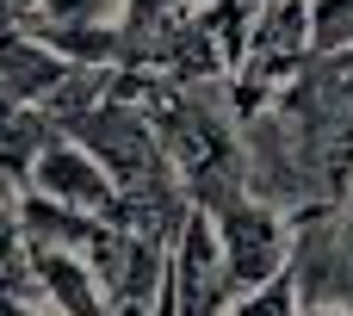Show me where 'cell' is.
<instances>
[{
    "mask_svg": "<svg viewBox=\"0 0 353 316\" xmlns=\"http://www.w3.org/2000/svg\"><path fill=\"white\" fill-rule=\"evenodd\" d=\"M25 192H37V199H50V205H68V211H81V217H118V186H112V174L74 143V137H50L37 155H31V168H25V180H19Z\"/></svg>",
    "mask_w": 353,
    "mask_h": 316,
    "instance_id": "cell-5",
    "label": "cell"
},
{
    "mask_svg": "<svg viewBox=\"0 0 353 316\" xmlns=\"http://www.w3.org/2000/svg\"><path fill=\"white\" fill-rule=\"evenodd\" d=\"M310 56H316V43H310V0H254L248 37H242V62L230 75L236 112H248L267 93H279Z\"/></svg>",
    "mask_w": 353,
    "mask_h": 316,
    "instance_id": "cell-2",
    "label": "cell"
},
{
    "mask_svg": "<svg viewBox=\"0 0 353 316\" xmlns=\"http://www.w3.org/2000/svg\"><path fill=\"white\" fill-rule=\"evenodd\" d=\"M223 316H304V292H298V273L285 267V273H273V279H261V286L236 292Z\"/></svg>",
    "mask_w": 353,
    "mask_h": 316,
    "instance_id": "cell-9",
    "label": "cell"
},
{
    "mask_svg": "<svg viewBox=\"0 0 353 316\" xmlns=\"http://www.w3.org/2000/svg\"><path fill=\"white\" fill-rule=\"evenodd\" d=\"M124 0H37L31 25L37 31H68V25H118Z\"/></svg>",
    "mask_w": 353,
    "mask_h": 316,
    "instance_id": "cell-10",
    "label": "cell"
},
{
    "mask_svg": "<svg viewBox=\"0 0 353 316\" xmlns=\"http://www.w3.org/2000/svg\"><path fill=\"white\" fill-rule=\"evenodd\" d=\"M205 217H211V230H217V248H223V267H230V286H236V292H248V286H261V279H273V273L292 267L298 224H292L279 205L254 199L248 186L230 192V199H217Z\"/></svg>",
    "mask_w": 353,
    "mask_h": 316,
    "instance_id": "cell-3",
    "label": "cell"
},
{
    "mask_svg": "<svg viewBox=\"0 0 353 316\" xmlns=\"http://www.w3.org/2000/svg\"><path fill=\"white\" fill-rule=\"evenodd\" d=\"M31 12H37V0H0V37H6V31H25Z\"/></svg>",
    "mask_w": 353,
    "mask_h": 316,
    "instance_id": "cell-13",
    "label": "cell"
},
{
    "mask_svg": "<svg viewBox=\"0 0 353 316\" xmlns=\"http://www.w3.org/2000/svg\"><path fill=\"white\" fill-rule=\"evenodd\" d=\"M310 43L316 56L353 50V0H310Z\"/></svg>",
    "mask_w": 353,
    "mask_h": 316,
    "instance_id": "cell-11",
    "label": "cell"
},
{
    "mask_svg": "<svg viewBox=\"0 0 353 316\" xmlns=\"http://www.w3.org/2000/svg\"><path fill=\"white\" fill-rule=\"evenodd\" d=\"M192 6H205V0H192Z\"/></svg>",
    "mask_w": 353,
    "mask_h": 316,
    "instance_id": "cell-14",
    "label": "cell"
},
{
    "mask_svg": "<svg viewBox=\"0 0 353 316\" xmlns=\"http://www.w3.org/2000/svg\"><path fill=\"white\" fill-rule=\"evenodd\" d=\"M62 75H68V62L43 37H31V31H6L0 37V99L6 106H37Z\"/></svg>",
    "mask_w": 353,
    "mask_h": 316,
    "instance_id": "cell-7",
    "label": "cell"
},
{
    "mask_svg": "<svg viewBox=\"0 0 353 316\" xmlns=\"http://www.w3.org/2000/svg\"><path fill=\"white\" fill-rule=\"evenodd\" d=\"M168 298H174L180 316H223L230 298H236L223 248H217V230H211V217L199 205L168 236Z\"/></svg>",
    "mask_w": 353,
    "mask_h": 316,
    "instance_id": "cell-4",
    "label": "cell"
},
{
    "mask_svg": "<svg viewBox=\"0 0 353 316\" xmlns=\"http://www.w3.org/2000/svg\"><path fill=\"white\" fill-rule=\"evenodd\" d=\"M0 316H56V310L25 286H0Z\"/></svg>",
    "mask_w": 353,
    "mask_h": 316,
    "instance_id": "cell-12",
    "label": "cell"
},
{
    "mask_svg": "<svg viewBox=\"0 0 353 316\" xmlns=\"http://www.w3.org/2000/svg\"><path fill=\"white\" fill-rule=\"evenodd\" d=\"M25 292H37L56 316H99V279L74 248H25Z\"/></svg>",
    "mask_w": 353,
    "mask_h": 316,
    "instance_id": "cell-6",
    "label": "cell"
},
{
    "mask_svg": "<svg viewBox=\"0 0 353 316\" xmlns=\"http://www.w3.org/2000/svg\"><path fill=\"white\" fill-rule=\"evenodd\" d=\"M25 186L0 174V286H25Z\"/></svg>",
    "mask_w": 353,
    "mask_h": 316,
    "instance_id": "cell-8",
    "label": "cell"
},
{
    "mask_svg": "<svg viewBox=\"0 0 353 316\" xmlns=\"http://www.w3.org/2000/svg\"><path fill=\"white\" fill-rule=\"evenodd\" d=\"M68 137L112 174V186H118L124 205H137V211H149V217H161V224H180V217L192 211L186 192H180V180H174V161H168V149H161L155 118L143 112V99H137L130 87H118V68H112V93H105Z\"/></svg>",
    "mask_w": 353,
    "mask_h": 316,
    "instance_id": "cell-1",
    "label": "cell"
}]
</instances>
